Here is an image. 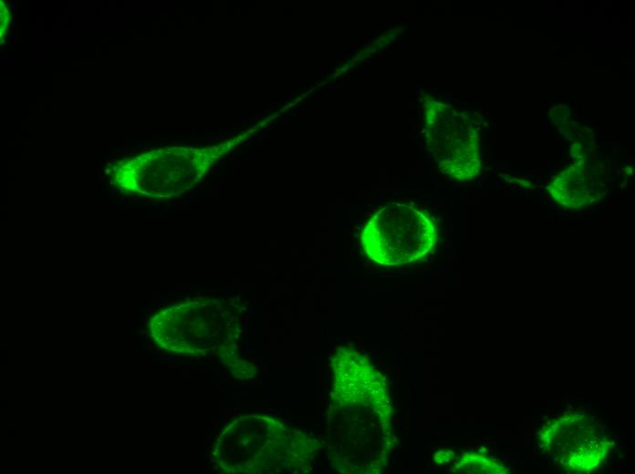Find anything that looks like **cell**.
Segmentation results:
<instances>
[{"label": "cell", "mask_w": 635, "mask_h": 474, "mask_svg": "<svg viewBox=\"0 0 635 474\" xmlns=\"http://www.w3.org/2000/svg\"><path fill=\"white\" fill-rule=\"evenodd\" d=\"M437 239V227L426 212L392 202L370 218L360 242L370 260L395 266L420 260L434 247Z\"/></svg>", "instance_id": "obj_1"}, {"label": "cell", "mask_w": 635, "mask_h": 474, "mask_svg": "<svg viewBox=\"0 0 635 474\" xmlns=\"http://www.w3.org/2000/svg\"><path fill=\"white\" fill-rule=\"evenodd\" d=\"M215 157L212 149L149 152L120 162L113 169L114 180L127 192L171 197L192 186Z\"/></svg>", "instance_id": "obj_2"}, {"label": "cell", "mask_w": 635, "mask_h": 474, "mask_svg": "<svg viewBox=\"0 0 635 474\" xmlns=\"http://www.w3.org/2000/svg\"><path fill=\"white\" fill-rule=\"evenodd\" d=\"M230 304L219 300L189 301L166 308L150 322L154 339L164 347H199L238 331Z\"/></svg>", "instance_id": "obj_3"}, {"label": "cell", "mask_w": 635, "mask_h": 474, "mask_svg": "<svg viewBox=\"0 0 635 474\" xmlns=\"http://www.w3.org/2000/svg\"><path fill=\"white\" fill-rule=\"evenodd\" d=\"M540 447L567 470L588 472L605 458L609 442L588 415L565 414L544 427Z\"/></svg>", "instance_id": "obj_4"}, {"label": "cell", "mask_w": 635, "mask_h": 474, "mask_svg": "<svg viewBox=\"0 0 635 474\" xmlns=\"http://www.w3.org/2000/svg\"><path fill=\"white\" fill-rule=\"evenodd\" d=\"M427 110L426 146L438 168L461 180L474 179L481 168L477 135L464 120L456 119L437 105Z\"/></svg>", "instance_id": "obj_5"}, {"label": "cell", "mask_w": 635, "mask_h": 474, "mask_svg": "<svg viewBox=\"0 0 635 474\" xmlns=\"http://www.w3.org/2000/svg\"><path fill=\"white\" fill-rule=\"evenodd\" d=\"M595 183L588 170L574 165L560 173L550 184L549 189L556 201L565 207L580 208L596 201L593 186Z\"/></svg>", "instance_id": "obj_6"}, {"label": "cell", "mask_w": 635, "mask_h": 474, "mask_svg": "<svg viewBox=\"0 0 635 474\" xmlns=\"http://www.w3.org/2000/svg\"><path fill=\"white\" fill-rule=\"evenodd\" d=\"M470 464L463 472L472 473H505L507 469L503 464L479 454H467L462 457L457 465Z\"/></svg>", "instance_id": "obj_7"}]
</instances>
